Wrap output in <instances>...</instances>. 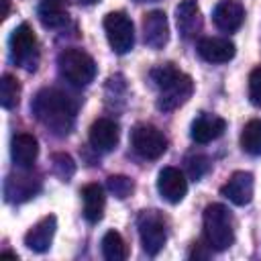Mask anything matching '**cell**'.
Instances as JSON below:
<instances>
[{
    "label": "cell",
    "mask_w": 261,
    "mask_h": 261,
    "mask_svg": "<svg viewBox=\"0 0 261 261\" xmlns=\"http://www.w3.org/2000/svg\"><path fill=\"white\" fill-rule=\"evenodd\" d=\"M31 108L37 120L53 135L65 137L71 133L75 122V104L67 94L55 88H45L35 96Z\"/></svg>",
    "instance_id": "cell-1"
},
{
    "label": "cell",
    "mask_w": 261,
    "mask_h": 261,
    "mask_svg": "<svg viewBox=\"0 0 261 261\" xmlns=\"http://www.w3.org/2000/svg\"><path fill=\"white\" fill-rule=\"evenodd\" d=\"M151 80L159 88V98H157V108L163 112H171L186 104L194 92V82L188 73L179 71L173 63L157 65L151 69Z\"/></svg>",
    "instance_id": "cell-2"
},
{
    "label": "cell",
    "mask_w": 261,
    "mask_h": 261,
    "mask_svg": "<svg viewBox=\"0 0 261 261\" xmlns=\"http://www.w3.org/2000/svg\"><path fill=\"white\" fill-rule=\"evenodd\" d=\"M204 237L214 251H224L234 243L232 214L224 204H208L204 208Z\"/></svg>",
    "instance_id": "cell-3"
},
{
    "label": "cell",
    "mask_w": 261,
    "mask_h": 261,
    "mask_svg": "<svg viewBox=\"0 0 261 261\" xmlns=\"http://www.w3.org/2000/svg\"><path fill=\"white\" fill-rule=\"evenodd\" d=\"M57 67L61 77L77 88L88 86L96 77V63L82 49H63L57 55Z\"/></svg>",
    "instance_id": "cell-4"
},
{
    "label": "cell",
    "mask_w": 261,
    "mask_h": 261,
    "mask_svg": "<svg viewBox=\"0 0 261 261\" xmlns=\"http://www.w3.org/2000/svg\"><path fill=\"white\" fill-rule=\"evenodd\" d=\"M10 59L27 71H35L39 65V43L27 22L18 24L10 35Z\"/></svg>",
    "instance_id": "cell-5"
},
{
    "label": "cell",
    "mask_w": 261,
    "mask_h": 261,
    "mask_svg": "<svg viewBox=\"0 0 261 261\" xmlns=\"http://www.w3.org/2000/svg\"><path fill=\"white\" fill-rule=\"evenodd\" d=\"M137 228H139V237H141V245L145 253L157 255L167 241L163 216L157 210H143L137 218Z\"/></svg>",
    "instance_id": "cell-6"
},
{
    "label": "cell",
    "mask_w": 261,
    "mask_h": 261,
    "mask_svg": "<svg viewBox=\"0 0 261 261\" xmlns=\"http://www.w3.org/2000/svg\"><path fill=\"white\" fill-rule=\"evenodd\" d=\"M104 31H106V39L112 47L114 53L124 55L133 49L135 45V29H133V20L124 14V12H108L104 16Z\"/></svg>",
    "instance_id": "cell-7"
},
{
    "label": "cell",
    "mask_w": 261,
    "mask_h": 261,
    "mask_svg": "<svg viewBox=\"0 0 261 261\" xmlns=\"http://www.w3.org/2000/svg\"><path fill=\"white\" fill-rule=\"evenodd\" d=\"M130 145L143 159H157L167 151L165 135L153 124H137L130 133Z\"/></svg>",
    "instance_id": "cell-8"
},
{
    "label": "cell",
    "mask_w": 261,
    "mask_h": 261,
    "mask_svg": "<svg viewBox=\"0 0 261 261\" xmlns=\"http://www.w3.org/2000/svg\"><path fill=\"white\" fill-rule=\"evenodd\" d=\"M157 190L163 200H167L169 204H177L184 200V196L188 192V181L179 169L163 167L157 175Z\"/></svg>",
    "instance_id": "cell-9"
},
{
    "label": "cell",
    "mask_w": 261,
    "mask_h": 261,
    "mask_svg": "<svg viewBox=\"0 0 261 261\" xmlns=\"http://www.w3.org/2000/svg\"><path fill=\"white\" fill-rule=\"evenodd\" d=\"M143 37L151 49H163L169 39V24L163 10H151L143 18Z\"/></svg>",
    "instance_id": "cell-10"
},
{
    "label": "cell",
    "mask_w": 261,
    "mask_h": 261,
    "mask_svg": "<svg viewBox=\"0 0 261 261\" xmlns=\"http://www.w3.org/2000/svg\"><path fill=\"white\" fill-rule=\"evenodd\" d=\"M212 20L222 33H234L245 20V8L237 0H220L212 10Z\"/></svg>",
    "instance_id": "cell-11"
},
{
    "label": "cell",
    "mask_w": 261,
    "mask_h": 261,
    "mask_svg": "<svg viewBox=\"0 0 261 261\" xmlns=\"http://www.w3.org/2000/svg\"><path fill=\"white\" fill-rule=\"evenodd\" d=\"M220 194L228 198L237 206H245L253 200V173L249 171H234L228 181L220 188Z\"/></svg>",
    "instance_id": "cell-12"
},
{
    "label": "cell",
    "mask_w": 261,
    "mask_h": 261,
    "mask_svg": "<svg viewBox=\"0 0 261 261\" xmlns=\"http://www.w3.org/2000/svg\"><path fill=\"white\" fill-rule=\"evenodd\" d=\"M198 53L208 63H226L234 57V43L222 37H204L198 41Z\"/></svg>",
    "instance_id": "cell-13"
},
{
    "label": "cell",
    "mask_w": 261,
    "mask_h": 261,
    "mask_svg": "<svg viewBox=\"0 0 261 261\" xmlns=\"http://www.w3.org/2000/svg\"><path fill=\"white\" fill-rule=\"evenodd\" d=\"M118 124L110 118H98L92 122L90 126V145L96 149V151H112L116 145H118Z\"/></svg>",
    "instance_id": "cell-14"
},
{
    "label": "cell",
    "mask_w": 261,
    "mask_h": 261,
    "mask_svg": "<svg viewBox=\"0 0 261 261\" xmlns=\"http://www.w3.org/2000/svg\"><path fill=\"white\" fill-rule=\"evenodd\" d=\"M55 228H57V220L55 216H45L41 218L37 224H33L29 228V232L24 234V245L35 251V253H45L49 247H51V241H53V234H55Z\"/></svg>",
    "instance_id": "cell-15"
},
{
    "label": "cell",
    "mask_w": 261,
    "mask_h": 261,
    "mask_svg": "<svg viewBox=\"0 0 261 261\" xmlns=\"http://www.w3.org/2000/svg\"><path fill=\"white\" fill-rule=\"evenodd\" d=\"M175 22L184 39H194L202 29V14L194 0H184L175 8Z\"/></svg>",
    "instance_id": "cell-16"
},
{
    "label": "cell",
    "mask_w": 261,
    "mask_h": 261,
    "mask_svg": "<svg viewBox=\"0 0 261 261\" xmlns=\"http://www.w3.org/2000/svg\"><path fill=\"white\" fill-rule=\"evenodd\" d=\"M224 128H226L224 118H220V116H216V114H206V112H204V114H200V116L192 122L190 135H192V139H194L196 143L206 145V143L218 139V137L224 133Z\"/></svg>",
    "instance_id": "cell-17"
},
{
    "label": "cell",
    "mask_w": 261,
    "mask_h": 261,
    "mask_svg": "<svg viewBox=\"0 0 261 261\" xmlns=\"http://www.w3.org/2000/svg\"><path fill=\"white\" fill-rule=\"evenodd\" d=\"M10 155H12V161L14 165L27 169L35 163L37 155H39V143L33 135L29 133H18L12 137V143H10Z\"/></svg>",
    "instance_id": "cell-18"
},
{
    "label": "cell",
    "mask_w": 261,
    "mask_h": 261,
    "mask_svg": "<svg viewBox=\"0 0 261 261\" xmlns=\"http://www.w3.org/2000/svg\"><path fill=\"white\" fill-rule=\"evenodd\" d=\"M37 190H39V181L27 173H12L4 184V196L8 202L29 200Z\"/></svg>",
    "instance_id": "cell-19"
},
{
    "label": "cell",
    "mask_w": 261,
    "mask_h": 261,
    "mask_svg": "<svg viewBox=\"0 0 261 261\" xmlns=\"http://www.w3.org/2000/svg\"><path fill=\"white\" fill-rule=\"evenodd\" d=\"M82 200H84V216L88 222H98L104 214V190L98 184H88L82 188Z\"/></svg>",
    "instance_id": "cell-20"
},
{
    "label": "cell",
    "mask_w": 261,
    "mask_h": 261,
    "mask_svg": "<svg viewBox=\"0 0 261 261\" xmlns=\"http://www.w3.org/2000/svg\"><path fill=\"white\" fill-rule=\"evenodd\" d=\"M37 16L43 27L59 29L67 22V8L63 0H41L37 6Z\"/></svg>",
    "instance_id": "cell-21"
},
{
    "label": "cell",
    "mask_w": 261,
    "mask_h": 261,
    "mask_svg": "<svg viewBox=\"0 0 261 261\" xmlns=\"http://www.w3.org/2000/svg\"><path fill=\"white\" fill-rule=\"evenodd\" d=\"M102 255L108 261H124L128 257V249L124 245V239L116 230H108L102 237Z\"/></svg>",
    "instance_id": "cell-22"
},
{
    "label": "cell",
    "mask_w": 261,
    "mask_h": 261,
    "mask_svg": "<svg viewBox=\"0 0 261 261\" xmlns=\"http://www.w3.org/2000/svg\"><path fill=\"white\" fill-rule=\"evenodd\" d=\"M241 147L253 157L261 155V120H249L245 124L241 133Z\"/></svg>",
    "instance_id": "cell-23"
},
{
    "label": "cell",
    "mask_w": 261,
    "mask_h": 261,
    "mask_svg": "<svg viewBox=\"0 0 261 261\" xmlns=\"http://www.w3.org/2000/svg\"><path fill=\"white\" fill-rule=\"evenodd\" d=\"M18 96H20V86L16 82L14 75L4 73L0 80V104L6 110H12L18 104Z\"/></svg>",
    "instance_id": "cell-24"
},
{
    "label": "cell",
    "mask_w": 261,
    "mask_h": 261,
    "mask_svg": "<svg viewBox=\"0 0 261 261\" xmlns=\"http://www.w3.org/2000/svg\"><path fill=\"white\" fill-rule=\"evenodd\" d=\"M106 186H108V190H110L118 200L128 198V196L133 194V190H135L133 179L126 177V175H110V177L106 179Z\"/></svg>",
    "instance_id": "cell-25"
},
{
    "label": "cell",
    "mask_w": 261,
    "mask_h": 261,
    "mask_svg": "<svg viewBox=\"0 0 261 261\" xmlns=\"http://www.w3.org/2000/svg\"><path fill=\"white\" fill-rule=\"evenodd\" d=\"M249 100L255 106H261V65L255 67L249 75Z\"/></svg>",
    "instance_id": "cell-26"
},
{
    "label": "cell",
    "mask_w": 261,
    "mask_h": 261,
    "mask_svg": "<svg viewBox=\"0 0 261 261\" xmlns=\"http://www.w3.org/2000/svg\"><path fill=\"white\" fill-rule=\"evenodd\" d=\"M206 169H208L206 157L196 155V157H190V159H188V171H190V177H192V179H200Z\"/></svg>",
    "instance_id": "cell-27"
},
{
    "label": "cell",
    "mask_w": 261,
    "mask_h": 261,
    "mask_svg": "<svg viewBox=\"0 0 261 261\" xmlns=\"http://www.w3.org/2000/svg\"><path fill=\"white\" fill-rule=\"evenodd\" d=\"M53 163H55V171H57V175H59L61 179H67V177L71 175L69 171H65V167L73 169V161H71V157H69V155H63V153L53 155Z\"/></svg>",
    "instance_id": "cell-28"
},
{
    "label": "cell",
    "mask_w": 261,
    "mask_h": 261,
    "mask_svg": "<svg viewBox=\"0 0 261 261\" xmlns=\"http://www.w3.org/2000/svg\"><path fill=\"white\" fill-rule=\"evenodd\" d=\"M8 12H10V0H2V18H6L8 16Z\"/></svg>",
    "instance_id": "cell-29"
},
{
    "label": "cell",
    "mask_w": 261,
    "mask_h": 261,
    "mask_svg": "<svg viewBox=\"0 0 261 261\" xmlns=\"http://www.w3.org/2000/svg\"><path fill=\"white\" fill-rule=\"evenodd\" d=\"M2 259H16V253H10V251H4L2 255H0Z\"/></svg>",
    "instance_id": "cell-30"
},
{
    "label": "cell",
    "mask_w": 261,
    "mask_h": 261,
    "mask_svg": "<svg viewBox=\"0 0 261 261\" xmlns=\"http://www.w3.org/2000/svg\"><path fill=\"white\" fill-rule=\"evenodd\" d=\"M73 2H77V4H94L98 0H73Z\"/></svg>",
    "instance_id": "cell-31"
},
{
    "label": "cell",
    "mask_w": 261,
    "mask_h": 261,
    "mask_svg": "<svg viewBox=\"0 0 261 261\" xmlns=\"http://www.w3.org/2000/svg\"><path fill=\"white\" fill-rule=\"evenodd\" d=\"M137 2H143V0H137Z\"/></svg>",
    "instance_id": "cell-32"
}]
</instances>
